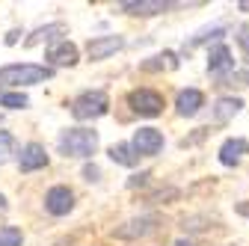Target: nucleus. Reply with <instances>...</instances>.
Here are the masks:
<instances>
[{
  "mask_svg": "<svg viewBox=\"0 0 249 246\" xmlns=\"http://www.w3.org/2000/svg\"><path fill=\"white\" fill-rule=\"evenodd\" d=\"M53 77L51 66H36V63H15V66H3L0 69V89L9 86H36Z\"/></svg>",
  "mask_w": 249,
  "mask_h": 246,
  "instance_id": "1",
  "label": "nucleus"
},
{
  "mask_svg": "<svg viewBox=\"0 0 249 246\" xmlns=\"http://www.w3.org/2000/svg\"><path fill=\"white\" fill-rule=\"evenodd\" d=\"M56 148L66 158H92L98 148V134L89 128H66L56 140Z\"/></svg>",
  "mask_w": 249,
  "mask_h": 246,
  "instance_id": "2",
  "label": "nucleus"
},
{
  "mask_svg": "<svg viewBox=\"0 0 249 246\" xmlns=\"http://www.w3.org/2000/svg\"><path fill=\"white\" fill-rule=\"evenodd\" d=\"M107 110H110V98H107V92H101V89H89V92H83V95H77L71 101V116L80 119V122L101 119Z\"/></svg>",
  "mask_w": 249,
  "mask_h": 246,
  "instance_id": "3",
  "label": "nucleus"
},
{
  "mask_svg": "<svg viewBox=\"0 0 249 246\" xmlns=\"http://www.w3.org/2000/svg\"><path fill=\"white\" fill-rule=\"evenodd\" d=\"M128 104H131L134 113L148 116V119L163 113V95H160V92H154V89H134L131 95H128Z\"/></svg>",
  "mask_w": 249,
  "mask_h": 246,
  "instance_id": "4",
  "label": "nucleus"
},
{
  "mask_svg": "<svg viewBox=\"0 0 249 246\" xmlns=\"http://www.w3.org/2000/svg\"><path fill=\"white\" fill-rule=\"evenodd\" d=\"M45 211L51 217H66V213H71L74 211V193L69 187H62V184L51 187L45 193Z\"/></svg>",
  "mask_w": 249,
  "mask_h": 246,
  "instance_id": "5",
  "label": "nucleus"
},
{
  "mask_svg": "<svg viewBox=\"0 0 249 246\" xmlns=\"http://www.w3.org/2000/svg\"><path fill=\"white\" fill-rule=\"evenodd\" d=\"M134 151L140 158H154V155H160L163 151V134L158 128H140L134 134Z\"/></svg>",
  "mask_w": 249,
  "mask_h": 246,
  "instance_id": "6",
  "label": "nucleus"
},
{
  "mask_svg": "<svg viewBox=\"0 0 249 246\" xmlns=\"http://www.w3.org/2000/svg\"><path fill=\"white\" fill-rule=\"evenodd\" d=\"M122 48H124L122 36H95V39H89L86 53H89V59H95V63H98V59H107V56H113Z\"/></svg>",
  "mask_w": 249,
  "mask_h": 246,
  "instance_id": "7",
  "label": "nucleus"
},
{
  "mask_svg": "<svg viewBox=\"0 0 249 246\" xmlns=\"http://www.w3.org/2000/svg\"><path fill=\"white\" fill-rule=\"evenodd\" d=\"M18 166H21V172L45 169V166H48V151H45V145H39V142H27V145L21 148V155H18Z\"/></svg>",
  "mask_w": 249,
  "mask_h": 246,
  "instance_id": "8",
  "label": "nucleus"
},
{
  "mask_svg": "<svg viewBox=\"0 0 249 246\" xmlns=\"http://www.w3.org/2000/svg\"><path fill=\"white\" fill-rule=\"evenodd\" d=\"M246 155H249V142L243 137H231L220 145V163L223 166H237Z\"/></svg>",
  "mask_w": 249,
  "mask_h": 246,
  "instance_id": "9",
  "label": "nucleus"
},
{
  "mask_svg": "<svg viewBox=\"0 0 249 246\" xmlns=\"http://www.w3.org/2000/svg\"><path fill=\"white\" fill-rule=\"evenodd\" d=\"M234 69V59H231V51L226 45H213L208 51V71L211 74H229Z\"/></svg>",
  "mask_w": 249,
  "mask_h": 246,
  "instance_id": "10",
  "label": "nucleus"
},
{
  "mask_svg": "<svg viewBox=\"0 0 249 246\" xmlns=\"http://www.w3.org/2000/svg\"><path fill=\"white\" fill-rule=\"evenodd\" d=\"M202 107H205V95H202L199 89H181L178 92V98H175L178 116H196Z\"/></svg>",
  "mask_w": 249,
  "mask_h": 246,
  "instance_id": "11",
  "label": "nucleus"
},
{
  "mask_svg": "<svg viewBox=\"0 0 249 246\" xmlns=\"http://www.w3.org/2000/svg\"><path fill=\"white\" fill-rule=\"evenodd\" d=\"M154 217H140V220H131V223H124L122 228H116L113 231V237H119V240H134V237H145L148 231H154Z\"/></svg>",
  "mask_w": 249,
  "mask_h": 246,
  "instance_id": "12",
  "label": "nucleus"
},
{
  "mask_svg": "<svg viewBox=\"0 0 249 246\" xmlns=\"http://www.w3.org/2000/svg\"><path fill=\"white\" fill-rule=\"evenodd\" d=\"M119 9L128 15H160L172 9V3H166V0H131V3H122Z\"/></svg>",
  "mask_w": 249,
  "mask_h": 246,
  "instance_id": "13",
  "label": "nucleus"
},
{
  "mask_svg": "<svg viewBox=\"0 0 249 246\" xmlns=\"http://www.w3.org/2000/svg\"><path fill=\"white\" fill-rule=\"evenodd\" d=\"M69 30H66V24L62 21H53V24H45V27H39L33 36L27 39V48H36V45H45V42H56V39H62ZM66 42V39H62Z\"/></svg>",
  "mask_w": 249,
  "mask_h": 246,
  "instance_id": "14",
  "label": "nucleus"
},
{
  "mask_svg": "<svg viewBox=\"0 0 249 246\" xmlns=\"http://www.w3.org/2000/svg\"><path fill=\"white\" fill-rule=\"evenodd\" d=\"M77 56H80V51H77V45L74 42H59L56 48H51L48 51V59H51V66H77Z\"/></svg>",
  "mask_w": 249,
  "mask_h": 246,
  "instance_id": "15",
  "label": "nucleus"
},
{
  "mask_svg": "<svg viewBox=\"0 0 249 246\" xmlns=\"http://www.w3.org/2000/svg\"><path fill=\"white\" fill-rule=\"evenodd\" d=\"M140 69H142V71H148V74H154V71H172V69H178V56H175L172 51L154 53V56L142 59V63H140Z\"/></svg>",
  "mask_w": 249,
  "mask_h": 246,
  "instance_id": "16",
  "label": "nucleus"
},
{
  "mask_svg": "<svg viewBox=\"0 0 249 246\" xmlns=\"http://www.w3.org/2000/svg\"><path fill=\"white\" fill-rule=\"evenodd\" d=\"M243 110V101L240 98H234V95H226V98H220L213 104V122H229V119H234L237 113Z\"/></svg>",
  "mask_w": 249,
  "mask_h": 246,
  "instance_id": "17",
  "label": "nucleus"
},
{
  "mask_svg": "<svg viewBox=\"0 0 249 246\" xmlns=\"http://www.w3.org/2000/svg\"><path fill=\"white\" fill-rule=\"evenodd\" d=\"M110 160L119 163V166H137L140 155L134 151L131 142H116V145H110Z\"/></svg>",
  "mask_w": 249,
  "mask_h": 246,
  "instance_id": "18",
  "label": "nucleus"
},
{
  "mask_svg": "<svg viewBox=\"0 0 249 246\" xmlns=\"http://www.w3.org/2000/svg\"><path fill=\"white\" fill-rule=\"evenodd\" d=\"M24 243V234L18 226H3L0 228V246H21Z\"/></svg>",
  "mask_w": 249,
  "mask_h": 246,
  "instance_id": "19",
  "label": "nucleus"
},
{
  "mask_svg": "<svg viewBox=\"0 0 249 246\" xmlns=\"http://www.w3.org/2000/svg\"><path fill=\"white\" fill-rule=\"evenodd\" d=\"M0 104L9 107V110H24L30 104V98L24 95V92H3V95H0Z\"/></svg>",
  "mask_w": 249,
  "mask_h": 246,
  "instance_id": "20",
  "label": "nucleus"
},
{
  "mask_svg": "<svg viewBox=\"0 0 249 246\" xmlns=\"http://www.w3.org/2000/svg\"><path fill=\"white\" fill-rule=\"evenodd\" d=\"M15 155V137L9 131H0V163H6Z\"/></svg>",
  "mask_w": 249,
  "mask_h": 246,
  "instance_id": "21",
  "label": "nucleus"
},
{
  "mask_svg": "<svg viewBox=\"0 0 249 246\" xmlns=\"http://www.w3.org/2000/svg\"><path fill=\"white\" fill-rule=\"evenodd\" d=\"M226 36V30L223 27H213V30H202V33L187 45V48H196V45H205V42H216V39H223Z\"/></svg>",
  "mask_w": 249,
  "mask_h": 246,
  "instance_id": "22",
  "label": "nucleus"
},
{
  "mask_svg": "<svg viewBox=\"0 0 249 246\" xmlns=\"http://www.w3.org/2000/svg\"><path fill=\"white\" fill-rule=\"evenodd\" d=\"M237 42H240V48L249 53V27H240V30H237Z\"/></svg>",
  "mask_w": 249,
  "mask_h": 246,
  "instance_id": "23",
  "label": "nucleus"
},
{
  "mask_svg": "<svg viewBox=\"0 0 249 246\" xmlns=\"http://www.w3.org/2000/svg\"><path fill=\"white\" fill-rule=\"evenodd\" d=\"M148 178H151L148 172H140V175H134V178L128 181V187H142V184H148Z\"/></svg>",
  "mask_w": 249,
  "mask_h": 246,
  "instance_id": "24",
  "label": "nucleus"
},
{
  "mask_svg": "<svg viewBox=\"0 0 249 246\" xmlns=\"http://www.w3.org/2000/svg\"><path fill=\"white\" fill-rule=\"evenodd\" d=\"M83 175H86V181H98V166H86Z\"/></svg>",
  "mask_w": 249,
  "mask_h": 246,
  "instance_id": "25",
  "label": "nucleus"
},
{
  "mask_svg": "<svg viewBox=\"0 0 249 246\" xmlns=\"http://www.w3.org/2000/svg\"><path fill=\"white\" fill-rule=\"evenodd\" d=\"M234 80H237V83H243V86H249V69H246V71H237V74H234Z\"/></svg>",
  "mask_w": 249,
  "mask_h": 246,
  "instance_id": "26",
  "label": "nucleus"
},
{
  "mask_svg": "<svg viewBox=\"0 0 249 246\" xmlns=\"http://www.w3.org/2000/svg\"><path fill=\"white\" fill-rule=\"evenodd\" d=\"M18 36H21V33H18V30H12V33L6 36V45H15V42H18Z\"/></svg>",
  "mask_w": 249,
  "mask_h": 246,
  "instance_id": "27",
  "label": "nucleus"
},
{
  "mask_svg": "<svg viewBox=\"0 0 249 246\" xmlns=\"http://www.w3.org/2000/svg\"><path fill=\"white\" fill-rule=\"evenodd\" d=\"M175 246H196V243H193V240H184V237H181V240H175Z\"/></svg>",
  "mask_w": 249,
  "mask_h": 246,
  "instance_id": "28",
  "label": "nucleus"
},
{
  "mask_svg": "<svg viewBox=\"0 0 249 246\" xmlns=\"http://www.w3.org/2000/svg\"><path fill=\"white\" fill-rule=\"evenodd\" d=\"M3 211H6V196L0 193V213H3Z\"/></svg>",
  "mask_w": 249,
  "mask_h": 246,
  "instance_id": "29",
  "label": "nucleus"
},
{
  "mask_svg": "<svg viewBox=\"0 0 249 246\" xmlns=\"http://www.w3.org/2000/svg\"><path fill=\"white\" fill-rule=\"evenodd\" d=\"M237 9H243V12H246V9H249V0H243V3H237Z\"/></svg>",
  "mask_w": 249,
  "mask_h": 246,
  "instance_id": "30",
  "label": "nucleus"
}]
</instances>
